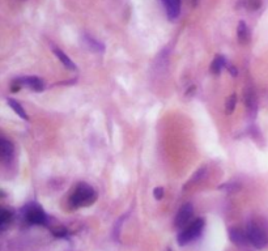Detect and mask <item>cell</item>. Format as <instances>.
<instances>
[{
    "mask_svg": "<svg viewBox=\"0 0 268 251\" xmlns=\"http://www.w3.org/2000/svg\"><path fill=\"white\" fill-rule=\"evenodd\" d=\"M96 200V193L92 186L86 183H79L76 186L75 193L69 198V206L72 208H79L83 206H89Z\"/></svg>",
    "mask_w": 268,
    "mask_h": 251,
    "instance_id": "cell-1",
    "label": "cell"
},
{
    "mask_svg": "<svg viewBox=\"0 0 268 251\" xmlns=\"http://www.w3.org/2000/svg\"><path fill=\"white\" fill-rule=\"evenodd\" d=\"M204 225H206V221L204 219L199 217V219H196V220H193V223L187 225L185 229L181 231V233L178 234V245L179 246H186V245H189L190 242H193L194 240L199 237L202 232L204 229Z\"/></svg>",
    "mask_w": 268,
    "mask_h": 251,
    "instance_id": "cell-2",
    "label": "cell"
},
{
    "mask_svg": "<svg viewBox=\"0 0 268 251\" xmlns=\"http://www.w3.org/2000/svg\"><path fill=\"white\" fill-rule=\"evenodd\" d=\"M25 220L33 225H47L48 217L41 206L31 203L24 208Z\"/></svg>",
    "mask_w": 268,
    "mask_h": 251,
    "instance_id": "cell-3",
    "label": "cell"
},
{
    "mask_svg": "<svg viewBox=\"0 0 268 251\" xmlns=\"http://www.w3.org/2000/svg\"><path fill=\"white\" fill-rule=\"evenodd\" d=\"M246 234H248L249 242H250L254 248L263 249L266 245L268 244V237L266 232L255 223L248 224V227H246Z\"/></svg>",
    "mask_w": 268,
    "mask_h": 251,
    "instance_id": "cell-4",
    "label": "cell"
},
{
    "mask_svg": "<svg viewBox=\"0 0 268 251\" xmlns=\"http://www.w3.org/2000/svg\"><path fill=\"white\" fill-rule=\"evenodd\" d=\"M194 217V207L193 204L186 203L181 207V210L178 211V214L176 216V221H174V225L178 229H185L187 225L193 223Z\"/></svg>",
    "mask_w": 268,
    "mask_h": 251,
    "instance_id": "cell-5",
    "label": "cell"
},
{
    "mask_svg": "<svg viewBox=\"0 0 268 251\" xmlns=\"http://www.w3.org/2000/svg\"><path fill=\"white\" fill-rule=\"evenodd\" d=\"M16 85L21 86H28L30 89L35 90V92H42L45 89V83L43 80H41L39 77H35V76H29V77H21V79L14 80Z\"/></svg>",
    "mask_w": 268,
    "mask_h": 251,
    "instance_id": "cell-6",
    "label": "cell"
},
{
    "mask_svg": "<svg viewBox=\"0 0 268 251\" xmlns=\"http://www.w3.org/2000/svg\"><path fill=\"white\" fill-rule=\"evenodd\" d=\"M229 238L234 245H237L240 248H245L246 245H249V238L246 231H241L238 228H231L229 229Z\"/></svg>",
    "mask_w": 268,
    "mask_h": 251,
    "instance_id": "cell-7",
    "label": "cell"
},
{
    "mask_svg": "<svg viewBox=\"0 0 268 251\" xmlns=\"http://www.w3.org/2000/svg\"><path fill=\"white\" fill-rule=\"evenodd\" d=\"M166 9V14L170 20H176L181 13V0H162Z\"/></svg>",
    "mask_w": 268,
    "mask_h": 251,
    "instance_id": "cell-8",
    "label": "cell"
},
{
    "mask_svg": "<svg viewBox=\"0 0 268 251\" xmlns=\"http://www.w3.org/2000/svg\"><path fill=\"white\" fill-rule=\"evenodd\" d=\"M245 103H246V109H248L249 114L255 117L257 114V109H258V105H257V96H255L254 90L248 88L245 90Z\"/></svg>",
    "mask_w": 268,
    "mask_h": 251,
    "instance_id": "cell-9",
    "label": "cell"
},
{
    "mask_svg": "<svg viewBox=\"0 0 268 251\" xmlns=\"http://www.w3.org/2000/svg\"><path fill=\"white\" fill-rule=\"evenodd\" d=\"M52 51H54V54H55L56 56H58V59L60 60V62L63 63V65H64L65 68L71 69V71H75L76 69V64L71 60V59L68 58V56L65 55V52L62 51L60 48L55 47V46H52Z\"/></svg>",
    "mask_w": 268,
    "mask_h": 251,
    "instance_id": "cell-10",
    "label": "cell"
},
{
    "mask_svg": "<svg viewBox=\"0 0 268 251\" xmlns=\"http://www.w3.org/2000/svg\"><path fill=\"white\" fill-rule=\"evenodd\" d=\"M0 149H1V156H3V160H10V158L13 157V153H14V148H13V144L10 143V141H8L7 139H1L0 140Z\"/></svg>",
    "mask_w": 268,
    "mask_h": 251,
    "instance_id": "cell-11",
    "label": "cell"
},
{
    "mask_svg": "<svg viewBox=\"0 0 268 251\" xmlns=\"http://www.w3.org/2000/svg\"><path fill=\"white\" fill-rule=\"evenodd\" d=\"M228 65L227 59L224 58L223 55H216L213 59L212 64H211V71H212L215 75H220L223 72V69Z\"/></svg>",
    "mask_w": 268,
    "mask_h": 251,
    "instance_id": "cell-12",
    "label": "cell"
},
{
    "mask_svg": "<svg viewBox=\"0 0 268 251\" xmlns=\"http://www.w3.org/2000/svg\"><path fill=\"white\" fill-rule=\"evenodd\" d=\"M237 35L238 41L242 42V43H246L250 39V29L248 28V25H246L245 21H240V24L237 26Z\"/></svg>",
    "mask_w": 268,
    "mask_h": 251,
    "instance_id": "cell-13",
    "label": "cell"
},
{
    "mask_svg": "<svg viewBox=\"0 0 268 251\" xmlns=\"http://www.w3.org/2000/svg\"><path fill=\"white\" fill-rule=\"evenodd\" d=\"M84 42H85V45H88L90 47V50H93V51H97V52H102L103 50H105V46L101 43V42H98L97 39H94L93 37H90L89 34H84Z\"/></svg>",
    "mask_w": 268,
    "mask_h": 251,
    "instance_id": "cell-14",
    "label": "cell"
},
{
    "mask_svg": "<svg viewBox=\"0 0 268 251\" xmlns=\"http://www.w3.org/2000/svg\"><path fill=\"white\" fill-rule=\"evenodd\" d=\"M7 102H8V105H9V106L13 109L14 113L17 114L18 117L22 118V119H25V121H28V114H26V111L24 110V107L21 106L17 101H14L13 98H8Z\"/></svg>",
    "mask_w": 268,
    "mask_h": 251,
    "instance_id": "cell-15",
    "label": "cell"
},
{
    "mask_svg": "<svg viewBox=\"0 0 268 251\" xmlns=\"http://www.w3.org/2000/svg\"><path fill=\"white\" fill-rule=\"evenodd\" d=\"M236 105H237V96L236 94H231V96L228 97L227 103H225V111H227L228 115L233 113L234 109H236Z\"/></svg>",
    "mask_w": 268,
    "mask_h": 251,
    "instance_id": "cell-16",
    "label": "cell"
},
{
    "mask_svg": "<svg viewBox=\"0 0 268 251\" xmlns=\"http://www.w3.org/2000/svg\"><path fill=\"white\" fill-rule=\"evenodd\" d=\"M10 219H12V214H10L9 211L1 210V215H0V225H1V228L5 227L10 221Z\"/></svg>",
    "mask_w": 268,
    "mask_h": 251,
    "instance_id": "cell-17",
    "label": "cell"
},
{
    "mask_svg": "<svg viewBox=\"0 0 268 251\" xmlns=\"http://www.w3.org/2000/svg\"><path fill=\"white\" fill-rule=\"evenodd\" d=\"M204 173H206V168H200L198 172L195 173L193 176V178L190 179V183H187V186H191V185H194V183H196L198 181H202V178H203Z\"/></svg>",
    "mask_w": 268,
    "mask_h": 251,
    "instance_id": "cell-18",
    "label": "cell"
},
{
    "mask_svg": "<svg viewBox=\"0 0 268 251\" xmlns=\"http://www.w3.org/2000/svg\"><path fill=\"white\" fill-rule=\"evenodd\" d=\"M126 216H123L122 219H119V220L117 221V224L114 225V238L115 240H119V232H120V225H122V223H123V219Z\"/></svg>",
    "mask_w": 268,
    "mask_h": 251,
    "instance_id": "cell-19",
    "label": "cell"
},
{
    "mask_svg": "<svg viewBox=\"0 0 268 251\" xmlns=\"http://www.w3.org/2000/svg\"><path fill=\"white\" fill-rule=\"evenodd\" d=\"M153 196H155V199L161 200L162 198H164V189H162V187H156V189L153 190Z\"/></svg>",
    "mask_w": 268,
    "mask_h": 251,
    "instance_id": "cell-20",
    "label": "cell"
},
{
    "mask_svg": "<svg viewBox=\"0 0 268 251\" xmlns=\"http://www.w3.org/2000/svg\"><path fill=\"white\" fill-rule=\"evenodd\" d=\"M220 187H228V191H234V190L237 191V190H240V186L236 185V183H227V185H223V186Z\"/></svg>",
    "mask_w": 268,
    "mask_h": 251,
    "instance_id": "cell-21",
    "label": "cell"
},
{
    "mask_svg": "<svg viewBox=\"0 0 268 251\" xmlns=\"http://www.w3.org/2000/svg\"><path fill=\"white\" fill-rule=\"evenodd\" d=\"M52 233L55 234L56 237H64L65 234H67V231H65L64 228H60V229H56V231H52Z\"/></svg>",
    "mask_w": 268,
    "mask_h": 251,
    "instance_id": "cell-22",
    "label": "cell"
},
{
    "mask_svg": "<svg viewBox=\"0 0 268 251\" xmlns=\"http://www.w3.org/2000/svg\"><path fill=\"white\" fill-rule=\"evenodd\" d=\"M227 67H228V71H229V72L232 73V76H234V77H236V76H237V73H238L237 68H236V67H234L233 64H228Z\"/></svg>",
    "mask_w": 268,
    "mask_h": 251,
    "instance_id": "cell-23",
    "label": "cell"
},
{
    "mask_svg": "<svg viewBox=\"0 0 268 251\" xmlns=\"http://www.w3.org/2000/svg\"><path fill=\"white\" fill-rule=\"evenodd\" d=\"M168 251H172V250H170V249H169V250Z\"/></svg>",
    "mask_w": 268,
    "mask_h": 251,
    "instance_id": "cell-24",
    "label": "cell"
}]
</instances>
